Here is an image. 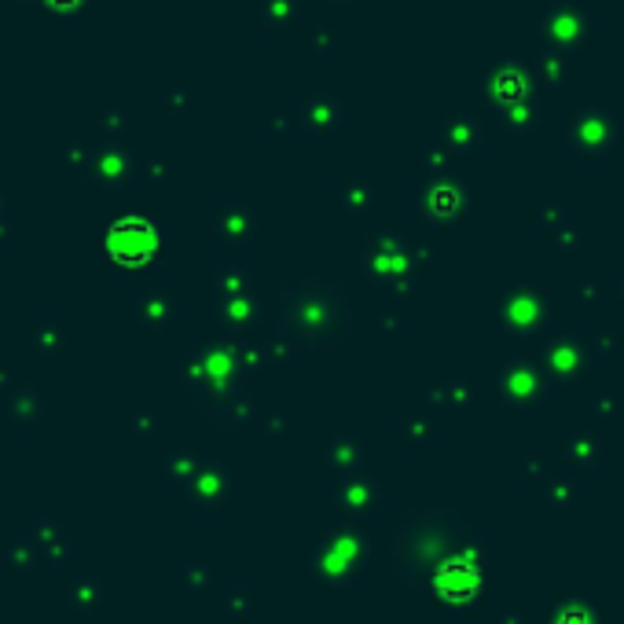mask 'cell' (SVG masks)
<instances>
[{
	"mask_svg": "<svg viewBox=\"0 0 624 624\" xmlns=\"http://www.w3.org/2000/svg\"><path fill=\"white\" fill-rule=\"evenodd\" d=\"M555 624H595V613H591L584 602H570Z\"/></svg>",
	"mask_w": 624,
	"mask_h": 624,
	"instance_id": "cell-3",
	"label": "cell"
},
{
	"mask_svg": "<svg viewBox=\"0 0 624 624\" xmlns=\"http://www.w3.org/2000/svg\"><path fill=\"white\" fill-rule=\"evenodd\" d=\"M544 30H555L551 41H559L562 48H577L588 37V15L577 5H562L544 19Z\"/></svg>",
	"mask_w": 624,
	"mask_h": 624,
	"instance_id": "cell-2",
	"label": "cell"
},
{
	"mask_svg": "<svg viewBox=\"0 0 624 624\" xmlns=\"http://www.w3.org/2000/svg\"><path fill=\"white\" fill-rule=\"evenodd\" d=\"M573 140H577V147H580L584 154H602V151H609V144H613V118L602 114V111H595V107L580 111V114L573 118Z\"/></svg>",
	"mask_w": 624,
	"mask_h": 624,
	"instance_id": "cell-1",
	"label": "cell"
}]
</instances>
